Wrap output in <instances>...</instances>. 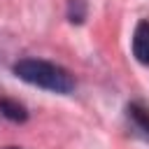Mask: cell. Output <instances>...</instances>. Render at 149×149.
<instances>
[{
	"label": "cell",
	"instance_id": "obj_3",
	"mask_svg": "<svg viewBox=\"0 0 149 149\" xmlns=\"http://www.w3.org/2000/svg\"><path fill=\"white\" fill-rule=\"evenodd\" d=\"M126 114H128L130 123H133L142 135L149 137V109H147L144 105H140V102H130V105L126 107Z\"/></svg>",
	"mask_w": 149,
	"mask_h": 149
},
{
	"label": "cell",
	"instance_id": "obj_5",
	"mask_svg": "<svg viewBox=\"0 0 149 149\" xmlns=\"http://www.w3.org/2000/svg\"><path fill=\"white\" fill-rule=\"evenodd\" d=\"M68 19L72 23H81L86 19V0H68Z\"/></svg>",
	"mask_w": 149,
	"mask_h": 149
},
{
	"label": "cell",
	"instance_id": "obj_6",
	"mask_svg": "<svg viewBox=\"0 0 149 149\" xmlns=\"http://www.w3.org/2000/svg\"><path fill=\"white\" fill-rule=\"evenodd\" d=\"M7 149H19V147H7Z\"/></svg>",
	"mask_w": 149,
	"mask_h": 149
},
{
	"label": "cell",
	"instance_id": "obj_1",
	"mask_svg": "<svg viewBox=\"0 0 149 149\" xmlns=\"http://www.w3.org/2000/svg\"><path fill=\"white\" fill-rule=\"evenodd\" d=\"M14 74L19 79H23L26 84H33V86H40V88H47L54 93H70L74 88V79L65 68L49 63V61H42V58L16 61Z\"/></svg>",
	"mask_w": 149,
	"mask_h": 149
},
{
	"label": "cell",
	"instance_id": "obj_2",
	"mask_svg": "<svg viewBox=\"0 0 149 149\" xmlns=\"http://www.w3.org/2000/svg\"><path fill=\"white\" fill-rule=\"evenodd\" d=\"M133 56L149 65V21H140L133 33Z\"/></svg>",
	"mask_w": 149,
	"mask_h": 149
},
{
	"label": "cell",
	"instance_id": "obj_4",
	"mask_svg": "<svg viewBox=\"0 0 149 149\" xmlns=\"http://www.w3.org/2000/svg\"><path fill=\"white\" fill-rule=\"evenodd\" d=\"M0 114L9 121H16V123H23L28 119V109L19 100H12V98H0Z\"/></svg>",
	"mask_w": 149,
	"mask_h": 149
}]
</instances>
